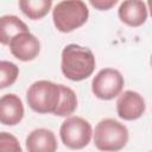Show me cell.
<instances>
[{"instance_id": "cell-1", "label": "cell", "mask_w": 152, "mask_h": 152, "mask_svg": "<svg viewBox=\"0 0 152 152\" xmlns=\"http://www.w3.org/2000/svg\"><path fill=\"white\" fill-rule=\"evenodd\" d=\"M95 64L94 53L89 48L69 44L62 51L61 69L70 81L78 82L88 78L94 72Z\"/></svg>"}, {"instance_id": "cell-2", "label": "cell", "mask_w": 152, "mask_h": 152, "mask_svg": "<svg viewBox=\"0 0 152 152\" xmlns=\"http://www.w3.org/2000/svg\"><path fill=\"white\" fill-rule=\"evenodd\" d=\"M89 17V10L82 0H62L52 11V19L59 32L69 33L84 25Z\"/></svg>"}, {"instance_id": "cell-3", "label": "cell", "mask_w": 152, "mask_h": 152, "mask_svg": "<svg viewBox=\"0 0 152 152\" xmlns=\"http://www.w3.org/2000/svg\"><path fill=\"white\" fill-rule=\"evenodd\" d=\"M61 99L59 84L51 81L40 80L30 86L26 93V100L30 108L39 114L55 113Z\"/></svg>"}, {"instance_id": "cell-4", "label": "cell", "mask_w": 152, "mask_h": 152, "mask_svg": "<svg viewBox=\"0 0 152 152\" xmlns=\"http://www.w3.org/2000/svg\"><path fill=\"white\" fill-rule=\"evenodd\" d=\"M127 141V127L114 119H103L95 127L94 144L100 151H119L126 146Z\"/></svg>"}, {"instance_id": "cell-5", "label": "cell", "mask_w": 152, "mask_h": 152, "mask_svg": "<svg viewBox=\"0 0 152 152\" xmlns=\"http://www.w3.org/2000/svg\"><path fill=\"white\" fill-rule=\"evenodd\" d=\"M59 135L62 142L66 147L71 150H80L90 142L93 128L86 119L81 116H69L62 122Z\"/></svg>"}, {"instance_id": "cell-6", "label": "cell", "mask_w": 152, "mask_h": 152, "mask_svg": "<svg viewBox=\"0 0 152 152\" xmlns=\"http://www.w3.org/2000/svg\"><path fill=\"white\" fill-rule=\"evenodd\" d=\"M124 84L125 80L119 70L104 68L93 78L91 90L100 100H112L122 91Z\"/></svg>"}, {"instance_id": "cell-7", "label": "cell", "mask_w": 152, "mask_h": 152, "mask_svg": "<svg viewBox=\"0 0 152 152\" xmlns=\"http://www.w3.org/2000/svg\"><path fill=\"white\" fill-rule=\"evenodd\" d=\"M116 113L120 119L126 121H133L139 119L146 109L144 97L133 90H126L118 95Z\"/></svg>"}, {"instance_id": "cell-8", "label": "cell", "mask_w": 152, "mask_h": 152, "mask_svg": "<svg viewBox=\"0 0 152 152\" xmlns=\"http://www.w3.org/2000/svg\"><path fill=\"white\" fill-rule=\"evenodd\" d=\"M8 45L11 53L17 59L23 62L33 61L40 51V44L38 38L30 33V31L18 33L11 39Z\"/></svg>"}, {"instance_id": "cell-9", "label": "cell", "mask_w": 152, "mask_h": 152, "mask_svg": "<svg viewBox=\"0 0 152 152\" xmlns=\"http://www.w3.org/2000/svg\"><path fill=\"white\" fill-rule=\"evenodd\" d=\"M24 104L15 94H6L0 97V124L15 126L24 118Z\"/></svg>"}, {"instance_id": "cell-10", "label": "cell", "mask_w": 152, "mask_h": 152, "mask_svg": "<svg viewBox=\"0 0 152 152\" xmlns=\"http://www.w3.org/2000/svg\"><path fill=\"white\" fill-rule=\"evenodd\" d=\"M118 14L124 24L131 27H139L147 19V7L142 0H124Z\"/></svg>"}, {"instance_id": "cell-11", "label": "cell", "mask_w": 152, "mask_h": 152, "mask_svg": "<svg viewBox=\"0 0 152 152\" xmlns=\"http://www.w3.org/2000/svg\"><path fill=\"white\" fill-rule=\"evenodd\" d=\"M26 150L28 152H55L57 140L53 132L46 128L33 129L26 138Z\"/></svg>"}, {"instance_id": "cell-12", "label": "cell", "mask_w": 152, "mask_h": 152, "mask_svg": "<svg viewBox=\"0 0 152 152\" xmlns=\"http://www.w3.org/2000/svg\"><path fill=\"white\" fill-rule=\"evenodd\" d=\"M27 31H28L27 25L17 15L0 17V44L8 45L14 36Z\"/></svg>"}, {"instance_id": "cell-13", "label": "cell", "mask_w": 152, "mask_h": 152, "mask_svg": "<svg viewBox=\"0 0 152 152\" xmlns=\"http://www.w3.org/2000/svg\"><path fill=\"white\" fill-rule=\"evenodd\" d=\"M52 0H19L20 11L31 20L44 18L51 10Z\"/></svg>"}, {"instance_id": "cell-14", "label": "cell", "mask_w": 152, "mask_h": 152, "mask_svg": "<svg viewBox=\"0 0 152 152\" xmlns=\"http://www.w3.org/2000/svg\"><path fill=\"white\" fill-rule=\"evenodd\" d=\"M59 88H61V99L53 114L58 116H70L77 108L76 94L71 88L64 84H59Z\"/></svg>"}, {"instance_id": "cell-15", "label": "cell", "mask_w": 152, "mask_h": 152, "mask_svg": "<svg viewBox=\"0 0 152 152\" xmlns=\"http://www.w3.org/2000/svg\"><path fill=\"white\" fill-rule=\"evenodd\" d=\"M19 76V68L8 61H0V89L12 86Z\"/></svg>"}, {"instance_id": "cell-16", "label": "cell", "mask_w": 152, "mask_h": 152, "mask_svg": "<svg viewBox=\"0 0 152 152\" xmlns=\"http://www.w3.org/2000/svg\"><path fill=\"white\" fill-rule=\"evenodd\" d=\"M21 146L18 139L7 132H0V152H20Z\"/></svg>"}, {"instance_id": "cell-17", "label": "cell", "mask_w": 152, "mask_h": 152, "mask_svg": "<svg viewBox=\"0 0 152 152\" xmlns=\"http://www.w3.org/2000/svg\"><path fill=\"white\" fill-rule=\"evenodd\" d=\"M89 2L95 10L108 11L116 5L118 0H89Z\"/></svg>"}]
</instances>
